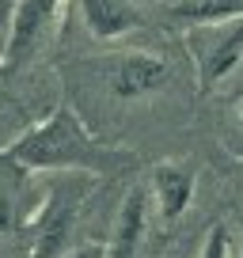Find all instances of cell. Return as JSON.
Instances as JSON below:
<instances>
[{"instance_id":"obj_2","label":"cell","mask_w":243,"mask_h":258,"mask_svg":"<svg viewBox=\"0 0 243 258\" xmlns=\"http://www.w3.org/2000/svg\"><path fill=\"white\" fill-rule=\"evenodd\" d=\"M65 12V0H16L8 23V42H4V69H16L34 53L46 27H53Z\"/></svg>"},{"instance_id":"obj_1","label":"cell","mask_w":243,"mask_h":258,"mask_svg":"<svg viewBox=\"0 0 243 258\" xmlns=\"http://www.w3.org/2000/svg\"><path fill=\"white\" fill-rule=\"evenodd\" d=\"M0 163L19 167V171H91V175H106V171H122L126 163H133V156L122 152V148H106L69 106H61L46 121H38L23 137L12 141L0 152Z\"/></svg>"},{"instance_id":"obj_13","label":"cell","mask_w":243,"mask_h":258,"mask_svg":"<svg viewBox=\"0 0 243 258\" xmlns=\"http://www.w3.org/2000/svg\"><path fill=\"white\" fill-rule=\"evenodd\" d=\"M239 121H243V114H239Z\"/></svg>"},{"instance_id":"obj_10","label":"cell","mask_w":243,"mask_h":258,"mask_svg":"<svg viewBox=\"0 0 243 258\" xmlns=\"http://www.w3.org/2000/svg\"><path fill=\"white\" fill-rule=\"evenodd\" d=\"M198 258H228V228L224 224H213L209 235H205V247Z\"/></svg>"},{"instance_id":"obj_9","label":"cell","mask_w":243,"mask_h":258,"mask_svg":"<svg viewBox=\"0 0 243 258\" xmlns=\"http://www.w3.org/2000/svg\"><path fill=\"white\" fill-rule=\"evenodd\" d=\"M167 16L178 23H220L243 16V0H171Z\"/></svg>"},{"instance_id":"obj_7","label":"cell","mask_w":243,"mask_h":258,"mask_svg":"<svg viewBox=\"0 0 243 258\" xmlns=\"http://www.w3.org/2000/svg\"><path fill=\"white\" fill-rule=\"evenodd\" d=\"M239 57H243V16L235 19V23L228 27L220 38H213L209 49H202V53H198L202 84H205V88H213L217 80H224L235 64H239Z\"/></svg>"},{"instance_id":"obj_11","label":"cell","mask_w":243,"mask_h":258,"mask_svg":"<svg viewBox=\"0 0 243 258\" xmlns=\"http://www.w3.org/2000/svg\"><path fill=\"white\" fill-rule=\"evenodd\" d=\"M69 258H103V247H84V250H76V254H69Z\"/></svg>"},{"instance_id":"obj_5","label":"cell","mask_w":243,"mask_h":258,"mask_svg":"<svg viewBox=\"0 0 243 258\" xmlns=\"http://www.w3.org/2000/svg\"><path fill=\"white\" fill-rule=\"evenodd\" d=\"M148 182H152V194H156V209H160V217L167 220H178L183 213H187V205L194 202V171L187 167V163H156L152 175H148Z\"/></svg>"},{"instance_id":"obj_12","label":"cell","mask_w":243,"mask_h":258,"mask_svg":"<svg viewBox=\"0 0 243 258\" xmlns=\"http://www.w3.org/2000/svg\"><path fill=\"white\" fill-rule=\"evenodd\" d=\"M4 73H8V69H4V64H0V76H4Z\"/></svg>"},{"instance_id":"obj_6","label":"cell","mask_w":243,"mask_h":258,"mask_svg":"<svg viewBox=\"0 0 243 258\" xmlns=\"http://www.w3.org/2000/svg\"><path fill=\"white\" fill-rule=\"evenodd\" d=\"M80 8H84L88 31L103 42L122 38V34H130V31H141L148 23L130 0H80Z\"/></svg>"},{"instance_id":"obj_8","label":"cell","mask_w":243,"mask_h":258,"mask_svg":"<svg viewBox=\"0 0 243 258\" xmlns=\"http://www.w3.org/2000/svg\"><path fill=\"white\" fill-rule=\"evenodd\" d=\"M141 235H145V194L133 190L130 198L122 202V209H118L110 247L103 250V258H137Z\"/></svg>"},{"instance_id":"obj_3","label":"cell","mask_w":243,"mask_h":258,"mask_svg":"<svg viewBox=\"0 0 243 258\" xmlns=\"http://www.w3.org/2000/svg\"><path fill=\"white\" fill-rule=\"evenodd\" d=\"M106 80H110V95L114 99H141L152 95L167 84V64L156 53H141V49H130L110 61L106 69Z\"/></svg>"},{"instance_id":"obj_4","label":"cell","mask_w":243,"mask_h":258,"mask_svg":"<svg viewBox=\"0 0 243 258\" xmlns=\"http://www.w3.org/2000/svg\"><path fill=\"white\" fill-rule=\"evenodd\" d=\"M73 220H76V198L49 194L42 213L27 224L31 235H34L31 258H61V247H65L69 232H73Z\"/></svg>"}]
</instances>
